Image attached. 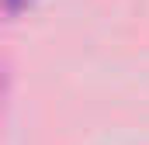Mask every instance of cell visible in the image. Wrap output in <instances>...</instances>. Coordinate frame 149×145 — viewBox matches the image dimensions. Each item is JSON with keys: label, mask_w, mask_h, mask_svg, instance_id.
Instances as JSON below:
<instances>
[{"label": "cell", "mask_w": 149, "mask_h": 145, "mask_svg": "<svg viewBox=\"0 0 149 145\" xmlns=\"http://www.w3.org/2000/svg\"><path fill=\"white\" fill-rule=\"evenodd\" d=\"M21 3H24V0H3V7H7V10H17Z\"/></svg>", "instance_id": "obj_1"}]
</instances>
